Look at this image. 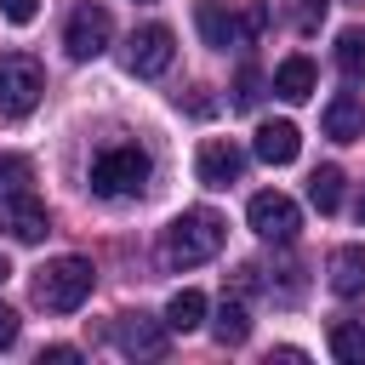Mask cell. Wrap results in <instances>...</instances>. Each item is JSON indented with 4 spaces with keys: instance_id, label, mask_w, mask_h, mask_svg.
<instances>
[{
    "instance_id": "cell-1",
    "label": "cell",
    "mask_w": 365,
    "mask_h": 365,
    "mask_svg": "<svg viewBox=\"0 0 365 365\" xmlns=\"http://www.w3.org/2000/svg\"><path fill=\"white\" fill-rule=\"evenodd\" d=\"M222 234H228V222H222L217 211L194 205V211H182V217L165 228V245H160V257H165L171 268H194V262H211V257L222 251Z\"/></svg>"
},
{
    "instance_id": "cell-2",
    "label": "cell",
    "mask_w": 365,
    "mask_h": 365,
    "mask_svg": "<svg viewBox=\"0 0 365 365\" xmlns=\"http://www.w3.org/2000/svg\"><path fill=\"white\" fill-rule=\"evenodd\" d=\"M91 285H97V274H91L86 257H57V262H46L34 274V302L46 314H74L91 297Z\"/></svg>"
},
{
    "instance_id": "cell-3",
    "label": "cell",
    "mask_w": 365,
    "mask_h": 365,
    "mask_svg": "<svg viewBox=\"0 0 365 365\" xmlns=\"http://www.w3.org/2000/svg\"><path fill=\"white\" fill-rule=\"evenodd\" d=\"M148 154L137 148V143H114V148H103L97 160H91V194H103V200H125V194H143L148 188Z\"/></svg>"
},
{
    "instance_id": "cell-4",
    "label": "cell",
    "mask_w": 365,
    "mask_h": 365,
    "mask_svg": "<svg viewBox=\"0 0 365 365\" xmlns=\"http://www.w3.org/2000/svg\"><path fill=\"white\" fill-rule=\"evenodd\" d=\"M40 91H46V74H40L34 57H23V51L0 57V120H23V114H34Z\"/></svg>"
},
{
    "instance_id": "cell-5",
    "label": "cell",
    "mask_w": 365,
    "mask_h": 365,
    "mask_svg": "<svg viewBox=\"0 0 365 365\" xmlns=\"http://www.w3.org/2000/svg\"><path fill=\"white\" fill-rule=\"evenodd\" d=\"M108 40H114V17H108L103 6H74V11H68V23H63V46H68L74 63L103 57Z\"/></svg>"
},
{
    "instance_id": "cell-6",
    "label": "cell",
    "mask_w": 365,
    "mask_h": 365,
    "mask_svg": "<svg viewBox=\"0 0 365 365\" xmlns=\"http://www.w3.org/2000/svg\"><path fill=\"white\" fill-rule=\"evenodd\" d=\"M171 57H177V34H171L165 23H143V29H131V40H125V68H131V74L154 80V74L171 68Z\"/></svg>"
},
{
    "instance_id": "cell-7",
    "label": "cell",
    "mask_w": 365,
    "mask_h": 365,
    "mask_svg": "<svg viewBox=\"0 0 365 365\" xmlns=\"http://www.w3.org/2000/svg\"><path fill=\"white\" fill-rule=\"evenodd\" d=\"M0 234L17 240V245H34V240L51 234V217H46V205L29 188H6L0 194Z\"/></svg>"
},
{
    "instance_id": "cell-8",
    "label": "cell",
    "mask_w": 365,
    "mask_h": 365,
    "mask_svg": "<svg viewBox=\"0 0 365 365\" xmlns=\"http://www.w3.org/2000/svg\"><path fill=\"white\" fill-rule=\"evenodd\" d=\"M245 222H251L262 240H274V245L297 240V228H302V217H297V200H285L279 188H262V194H251V205H245Z\"/></svg>"
},
{
    "instance_id": "cell-9",
    "label": "cell",
    "mask_w": 365,
    "mask_h": 365,
    "mask_svg": "<svg viewBox=\"0 0 365 365\" xmlns=\"http://www.w3.org/2000/svg\"><path fill=\"white\" fill-rule=\"evenodd\" d=\"M171 342V325L165 319H148V314H120L114 319V348L131 354V359H160Z\"/></svg>"
},
{
    "instance_id": "cell-10",
    "label": "cell",
    "mask_w": 365,
    "mask_h": 365,
    "mask_svg": "<svg viewBox=\"0 0 365 365\" xmlns=\"http://www.w3.org/2000/svg\"><path fill=\"white\" fill-rule=\"evenodd\" d=\"M240 171H245V154H240L228 137L200 143V154H194V177H200L205 188H228V182H240Z\"/></svg>"
},
{
    "instance_id": "cell-11",
    "label": "cell",
    "mask_w": 365,
    "mask_h": 365,
    "mask_svg": "<svg viewBox=\"0 0 365 365\" xmlns=\"http://www.w3.org/2000/svg\"><path fill=\"white\" fill-rule=\"evenodd\" d=\"M194 29H200V40L211 46V51H228V46H245V23L222 6V0H200L194 6Z\"/></svg>"
},
{
    "instance_id": "cell-12",
    "label": "cell",
    "mask_w": 365,
    "mask_h": 365,
    "mask_svg": "<svg viewBox=\"0 0 365 365\" xmlns=\"http://www.w3.org/2000/svg\"><path fill=\"white\" fill-rule=\"evenodd\" d=\"M325 137H336V143H359L365 137V103L354 91H336L325 103Z\"/></svg>"
},
{
    "instance_id": "cell-13",
    "label": "cell",
    "mask_w": 365,
    "mask_h": 365,
    "mask_svg": "<svg viewBox=\"0 0 365 365\" xmlns=\"http://www.w3.org/2000/svg\"><path fill=\"white\" fill-rule=\"evenodd\" d=\"M297 148H302V131H297L291 120H262V125H257V160H268V165H291Z\"/></svg>"
},
{
    "instance_id": "cell-14",
    "label": "cell",
    "mask_w": 365,
    "mask_h": 365,
    "mask_svg": "<svg viewBox=\"0 0 365 365\" xmlns=\"http://www.w3.org/2000/svg\"><path fill=\"white\" fill-rule=\"evenodd\" d=\"M314 86H319V74H314V63L297 51V57H285L279 68H274V97H285V103H308L314 97Z\"/></svg>"
},
{
    "instance_id": "cell-15",
    "label": "cell",
    "mask_w": 365,
    "mask_h": 365,
    "mask_svg": "<svg viewBox=\"0 0 365 365\" xmlns=\"http://www.w3.org/2000/svg\"><path fill=\"white\" fill-rule=\"evenodd\" d=\"M331 291L336 297H365V245H342L331 257Z\"/></svg>"
},
{
    "instance_id": "cell-16",
    "label": "cell",
    "mask_w": 365,
    "mask_h": 365,
    "mask_svg": "<svg viewBox=\"0 0 365 365\" xmlns=\"http://www.w3.org/2000/svg\"><path fill=\"white\" fill-rule=\"evenodd\" d=\"M211 336H217L222 348H240V342L251 336V314H245V302H240V297H228V302L217 308V325H211Z\"/></svg>"
},
{
    "instance_id": "cell-17",
    "label": "cell",
    "mask_w": 365,
    "mask_h": 365,
    "mask_svg": "<svg viewBox=\"0 0 365 365\" xmlns=\"http://www.w3.org/2000/svg\"><path fill=\"white\" fill-rule=\"evenodd\" d=\"M200 319H205V297H200L194 285L171 291V302H165V325H171V331H194Z\"/></svg>"
},
{
    "instance_id": "cell-18",
    "label": "cell",
    "mask_w": 365,
    "mask_h": 365,
    "mask_svg": "<svg viewBox=\"0 0 365 365\" xmlns=\"http://www.w3.org/2000/svg\"><path fill=\"white\" fill-rule=\"evenodd\" d=\"M308 200H314L319 217H331V211L342 205V171H336V165H319V171L308 177Z\"/></svg>"
},
{
    "instance_id": "cell-19",
    "label": "cell",
    "mask_w": 365,
    "mask_h": 365,
    "mask_svg": "<svg viewBox=\"0 0 365 365\" xmlns=\"http://www.w3.org/2000/svg\"><path fill=\"white\" fill-rule=\"evenodd\" d=\"M331 354L342 365H365V325H354V319L331 325Z\"/></svg>"
},
{
    "instance_id": "cell-20",
    "label": "cell",
    "mask_w": 365,
    "mask_h": 365,
    "mask_svg": "<svg viewBox=\"0 0 365 365\" xmlns=\"http://www.w3.org/2000/svg\"><path fill=\"white\" fill-rule=\"evenodd\" d=\"M336 68L348 80H365V29H342L336 34Z\"/></svg>"
},
{
    "instance_id": "cell-21",
    "label": "cell",
    "mask_w": 365,
    "mask_h": 365,
    "mask_svg": "<svg viewBox=\"0 0 365 365\" xmlns=\"http://www.w3.org/2000/svg\"><path fill=\"white\" fill-rule=\"evenodd\" d=\"M257 97H262V74L245 63V68H240V80H234V108H257Z\"/></svg>"
},
{
    "instance_id": "cell-22",
    "label": "cell",
    "mask_w": 365,
    "mask_h": 365,
    "mask_svg": "<svg viewBox=\"0 0 365 365\" xmlns=\"http://www.w3.org/2000/svg\"><path fill=\"white\" fill-rule=\"evenodd\" d=\"M29 177H34V165H29L23 154H0V182H6V188H23Z\"/></svg>"
},
{
    "instance_id": "cell-23",
    "label": "cell",
    "mask_w": 365,
    "mask_h": 365,
    "mask_svg": "<svg viewBox=\"0 0 365 365\" xmlns=\"http://www.w3.org/2000/svg\"><path fill=\"white\" fill-rule=\"evenodd\" d=\"M34 11H40V0H0L6 23H34Z\"/></svg>"
},
{
    "instance_id": "cell-24",
    "label": "cell",
    "mask_w": 365,
    "mask_h": 365,
    "mask_svg": "<svg viewBox=\"0 0 365 365\" xmlns=\"http://www.w3.org/2000/svg\"><path fill=\"white\" fill-rule=\"evenodd\" d=\"M74 359H80V348H68V342H57V348L40 354V365H74Z\"/></svg>"
},
{
    "instance_id": "cell-25",
    "label": "cell",
    "mask_w": 365,
    "mask_h": 365,
    "mask_svg": "<svg viewBox=\"0 0 365 365\" xmlns=\"http://www.w3.org/2000/svg\"><path fill=\"white\" fill-rule=\"evenodd\" d=\"M319 17H325V0H302V6H297V23H302V29H314Z\"/></svg>"
},
{
    "instance_id": "cell-26",
    "label": "cell",
    "mask_w": 365,
    "mask_h": 365,
    "mask_svg": "<svg viewBox=\"0 0 365 365\" xmlns=\"http://www.w3.org/2000/svg\"><path fill=\"white\" fill-rule=\"evenodd\" d=\"M11 342H17V314L0 302V348H11Z\"/></svg>"
},
{
    "instance_id": "cell-27",
    "label": "cell",
    "mask_w": 365,
    "mask_h": 365,
    "mask_svg": "<svg viewBox=\"0 0 365 365\" xmlns=\"http://www.w3.org/2000/svg\"><path fill=\"white\" fill-rule=\"evenodd\" d=\"M268 359H279V365H302V348H274Z\"/></svg>"
},
{
    "instance_id": "cell-28",
    "label": "cell",
    "mask_w": 365,
    "mask_h": 365,
    "mask_svg": "<svg viewBox=\"0 0 365 365\" xmlns=\"http://www.w3.org/2000/svg\"><path fill=\"white\" fill-rule=\"evenodd\" d=\"M6 279H11V262H6V251H0V285H6Z\"/></svg>"
},
{
    "instance_id": "cell-29",
    "label": "cell",
    "mask_w": 365,
    "mask_h": 365,
    "mask_svg": "<svg viewBox=\"0 0 365 365\" xmlns=\"http://www.w3.org/2000/svg\"><path fill=\"white\" fill-rule=\"evenodd\" d=\"M359 228H365V194H359Z\"/></svg>"
}]
</instances>
